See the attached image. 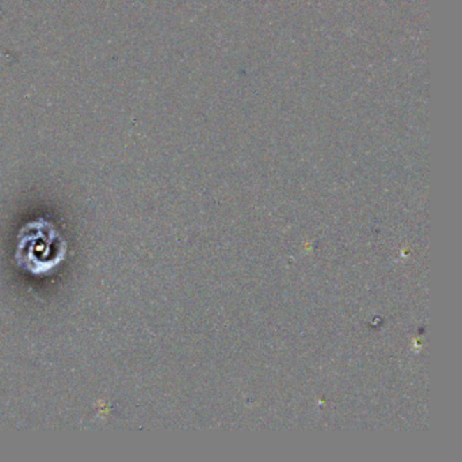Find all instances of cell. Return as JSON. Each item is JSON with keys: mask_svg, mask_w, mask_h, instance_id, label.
I'll return each mask as SVG.
<instances>
[{"mask_svg": "<svg viewBox=\"0 0 462 462\" xmlns=\"http://www.w3.org/2000/svg\"><path fill=\"white\" fill-rule=\"evenodd\" d=\"M64 258V243L57 231L44 220L30 223L20 234L17 259L34 274L54 269Z\"/></svg>", "mask_w": 462, "mask_h": 462, "instance_id": "1", "label": "cell"}]
</instances>
